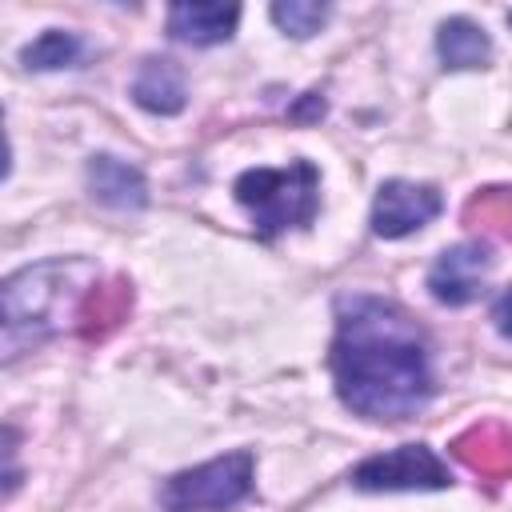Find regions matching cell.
Returning a JSON list of instances; mask_svg holds the SVG:
<instances>
[{
	"instance_id": "obj_1",
	"label": "cell",
	"mask_w": 512,
	"mask_h": 512,
	"mask_svg": "<svg viewBox=\"0 0 512 512\" xmlns=\"http://www.w3.org/2000/svg\"><path fill=\"white\" fill-rule=\"evenodd\" d=\"M332 376L340 400L364 420H408L432 396L424 328L392 300L348 296L336 312Z\"/></svg>"
},
{
	"instance_id": "obj_2",
	"label": "cell",
	"mask_w": 512,
	"mask_h": 512,
	"mask_svg": "<svg viewBox=\"0 0 512 512\" xmlns=\"http://www.w3.org/2000/svg\"><path fill=\"white\" fill-rule=\"evenodd\" d=\"M96 272L88 260H52L24 268L4 280V356L16 360L24 348L60 332L64 320L80 316Z\"/></svg>"
},
{
	"instance_id": "obj_3",
	"label": "cell",
	"mask_w": 512,
	"mask_h": 512,
	"mask_svg": "<svg viewBox=\"0 0 512 512\" xmlns=\"http://www.w3.org/2000/svg\"><path fill=\"white\" fill-rule=\"evenodd\" d=\"M236 200L248 208L260 236H280L316 220L320 172L308 160H292L288 168H248L236 180Z\"/></svg>"
},
{
	"instance_id": "obj_4",
	"label": "cell",
	"mask_w": 512,
	"mask_h": 512,
	"mask_svg": "<svg viewBox=\"0 0 512 512\" xmlns=\"http://www.w3.org/2000/svg\"><path fill=\"white\" fill-rule=\"evenodd\" d=\"M252 452H228L220 460L176 472L160 488L164 512H224L252 492Z\"/></svg>"
},
{
	"instance_id": "obj_5",
	"label": "cell",
	"mask_w": 512,
	"mask_h": 512,
	"mask_svg": "<svg viewBox=\"0 0 512 512\" xmlns=\"http://www.w3.org/2000/svg\"><path fill=\"white\" fill-rule=\"evenodd\" d=\"M352 484L364 492H436L452 484V472L428 444H400L356 464Z\"/></svg>"
},
{
	"instance_id": "obj_6",
	"label": "cell",
	"mask_w": 512,
	"mask_h": 512,
	"mask_svg": "<svg viewBox=\"0 0 512 512\" xmlns=\"http://www.w3.org/2000/svg\"><path fill=\"white\" fill-rule=\"evenodd\" d=\"M444 200L432 184H416V180H384L376 200H372V232L384 240H400L412 236L416 228H424L432 216H440Z\"/></svg>"
},
{
	"instance_id": "obj_7",
	"label": "cell",
	"mask_w": 512,
	"mask_h": 512,
	"mask_svg": "<svg viewBox=\"0 0 512 512\" xmlns=\"http://www.w3.org/2000/svg\"><path fill=\"white\" fill-rule=\"evenodd\" d=\"M488 272H492V252L480 240H464V244H452L436 256V264L428 272V288L440 304L460 308V304H472L480 296Z\"/></svg>"
},
{
	"instance_id": "obj_8",
	"label": "cell",
	"mask_w": 512,
	"mask_h": 512,
	"mask_svg": "<svg viewBox=\"0 0 512 512\" xmlns=\"http://www.w3.org/2000/svg\"><path fill=\"white\" fill-rule=\"evenodd\" d=\"M452 456L468 472H476L484 484H504L512 480V428L496 420L472 424L452 440Z\"/></svg>"
},
{
	"instance_id": "obj_9",
	"label": "cell",
	"mask_w": 512,
	"mask_h": 512,
	"mask_svg": "<svg viewBox=\"0 0 512 512\" xmlns=\"http://www.w3.org/2000/svg\"><path fill=\"white\" fill-rule=\"evenodd\" d=\"M240 20L236 4H172L168 8V32L192 48H212L232 40Z\"/></svg>"
},
{
	"instance_id": "obj_10",
	"label": "cell",
	"mask_w": 512,
	"mask_h": 512,
	"mask_svg": "<svg viewBox=\"0 0 512 512\" xmlns=\"http://www.w3.org/2000/svg\"><path fill=\"white\" fill-rule=\"evenodd\" d=\"M88 192L108 204V208H144L148 204V184L140 176V168H132L128 160L116 156H92L88 160Z\"/></svg>"
},
{
	"instance_id": "obj_11",
	"label": "cell",
	"mask_w": 512,
	"mask_h": 512,
	"mask_svg": "<svg viewBox=\"0 0 512 512\" xmlns=\"http://www.w3.org/2000/svg\"><path fill=\"white\" fill-rule=\"evenodd\" d=\"M132 100L144 108V112H156V116H176L184 104H188V84H184V72L180 64L172 60H144L136 80H132Z\"/></svg>"
},
{
	"instance_id": "obj_12",
	"label": "cell",
	"mask_w": 512,
	"mask_h": 512,
	"mask_svg": "<svg viewBox=\"0 0 512 512\" xmlns=\"http://www.w3.org/2000/svg\"><path fill=\"white\" fill-rule=\"evenodd\" d=\"M132 312V284L124 276L108 280V284H92V292L80 304L76 328L84 340H104L108 332H116Z\"/></svg>"
},
{
	"instance_id": "obj_13",
	"label": "cell",
	"mask_w": 512,
	"mask_h": 512,
	"mask_svg": "<svg viewBox=\"0 0 512 512\" xmlns=\"http://www.w3.org/2000/svg\"><path fill=\"white\" fill-rule=\"evenodd\" d=\"M436 52L444 60V68L460 72V68H484L488 56H492V40L480 24L464 20V16H452L440 24L436 32Z\"/></svg>"
},
{
	"instance_id": "obj_14",
	"label": "cell",
	"mask_w": 512,
	"mask_h": 512,
	"mask_svg": "<svg viewBox=\"0 0 512 512\" xmlns=\"http://www.w3.org/2000/svg\"><path fill=\"white\" fill-rule=\"evenodd\" d=\"M464 224L492 240H512V188H484L464 204Z\"/></svg>"
},
{
	"instance_id": "obj_15",
	"label": "cell",
	"mask_w": 512,
	"mask_h": 512,
	"mask_svg": "<svg viewBox=\"0 0 512 512\" xmlns=\"http://www.w3.org/2000/svg\"><path fill=\"white\" fill-rule=\"evenodd\" d=\"M80 52H84L80 36L60 32V28H48L44 36H36V40L20 52V60H24V68L52 72V68H68V64H76V60H80Z\"/></svg>"
},
{
	"instance_id": "obj_16",
	"label": "cell",
	"mask_w": 512,
	"mask_h": 512,
	"mask_svg": "<svg viewBox=\"0 0 512 512\" xmlns=\"http://www.w3.org/2000/svg\"><path fill=\"white\" fill-rule=\"evenodd\" d=\"M272 20L280 32L296 36V40H308L324 28L328 20V4H316V0H280L272 4Z\"/></svg>"
},
{
	"instance_id": "obj_17",
	"label": "cell",
	"mask_w": 512,
	"mask_h": 512,
	"mask_svg": "<svg viewBox=\"0 0 512 512\" xmlns=\"http://www.w3.org/2000/svg\"><path fill=\"white\" fill-rule=\"evenodd\" d=\"M492 320H496V328H500V336H508L512 340V284L500 292V300L492 304Z\"/></svg>"
},
{
	"instance_id": "obj_18",
	"label": "cell",
	"mask_w": 512,
	"mask_h": 512,
	"mask_svg": "<svg viewBox=\"0 0 512 512\" xmlns=\"http://www.w3.org/2000/svg\"><path fill=\"white\" fill-rule=\"evenodd\" d=\"M508 24H512V12H508Z\"/></svg>"
}]
</instances>
